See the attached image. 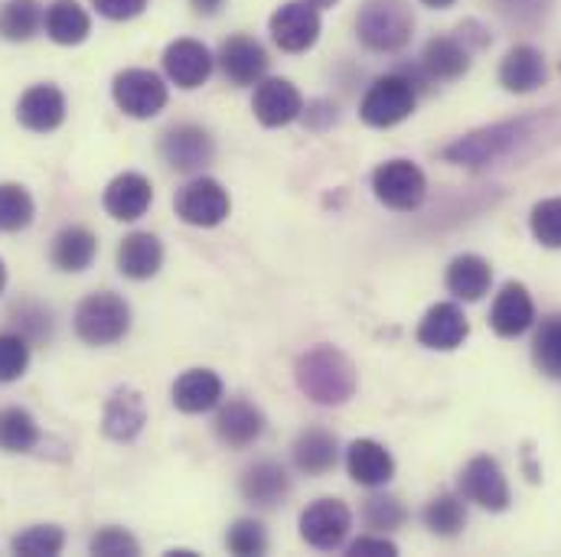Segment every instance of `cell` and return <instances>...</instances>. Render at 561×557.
<instances>
[{
	"mask_svg": "<svg viewBox=\"0 0 561 557\" xmlns=\"http://www.w3.org/2000/svg\"><path fill=\"white\" fill-rule=\"evenodd\" d=\"M297 385L317 405H343L356 392V369L340 349L317 346L297 359Z\"/></svg>",
	"mask_w": 561,
	"mask_h": 557,
	"instance_id": "cell-1",
	"label": "cell"
},
{
	"mask_svg": "<svg viewBox=\"0 0 561 557\" xmlns=\"http://www.w3.org/2000/svg\"><path fill=\"white\" fill-rule=\"evenodd\" d=\"M356 33L373 53H399L415 33V16L405 0H366L356 16Z\"/></svg>",
	"mask_w": 561,
	"mask_h": 557,
	"instance_id": "cell-2",
	"label": "cell"
},
{
	"mask_svg": "<svg viewBox=\"0 0 561 557\" xmlns=\"http://www.w3.org/2000/svg\"><path fill=\"white\" fill-rule=\"evenodd\" d=\"M131 329V306L112 290L89 293L76 310V333L89 346H112Z\"/></svg>",
	"mask_w": 561,
	"mask_h": 557,
	"instance_id": "cell-3",
	"label": "cell"
},
{
	"mask_svg": "<svg viewBox=\"0 0 561 557\" xmlns=\"http://www.w3.org/2000/svg\"><path fill=\"white\" fill-rule=\"evenodd\" d=\"M415 105H419L415 82L402 72H392L369 85V92L359 105V118L369 128H396L415 112Z\"/></svg>",
	"mask_w": 561,
	"mask_h": 557,
	"instance_id": "cell-4",
	"label": "cell"
},
{
	"mask_svg": "<svg viewBox=\"0 0 561 557\" xmlns=\"http://www.w3.org/2000/svg\"><path fill=\"white\" fill-rule=\"evenodd\" d=\"M376 199L396 212H415L427 196V179L412 160H389L373 173Z\"/></svg>",
	"mask_w": 561,
	"mask_h": 557,
	"instance_id": "cell-5",
	"label": "cell"
},
{
	"mask_svg": "<svg viewBox=\"0 0 561 557\" xmlns=\"http://www.w3.org/2000/svg\"><path fill=\"white\" fill-rule=\"evenodd\" d=\"M112 98L128 118H153L167 108V85L150 69H125L112 82Z\"/></svg>",
	"mask_w": 561,
	"mask_h": 557,
	"instance_id": "cell-6",
	"label": "cell"
},
{
	"mask_svg": "<svg viewBox=\"0 0 561 557\" xmlns=\"http://www.w3.org/2000/svg\"><path fill=\"white\" fill-rule=\"evenodd\" d=\"M173 209L186 225L213 229V225L226 222V216H229V193L222 189V183H216L209 176H199V179H190L176 193Z\"/></svg>",
	"mask_w": 561,
	"mask_h": 557,
	"instance_id": "cell-7",
	"label": "cell"
},
{
	"mask_svg": "<svg viewBox=\"0 0 561 557\" xmlns=\"http://www.w3.org/2000/svg\"><path fill=\"white\" fill-rule=\"evenodd\" d=\"M526 135V121H506V125H493L483 131H473L467 138H460L457 143H450L444 150V156L450 163H467V166H483L496 156H503L506 150H513Z\"/></svg>",
	"mask_w": 561,
	"mask_h": 557,
	"instance_id": "cell-8",
	"label": "cell"
},
{
	"mask_svg": "<svg viewBox=\"0 0 561 557\" xmlns=\"http://www.w3.org/2000/svg\"><path fill=\"white\" fill-rule=\"evenodd\" d=\"M353 529V515L340 499H317L300 515V538L317 552H333L346 542Z\"/></svg>",
	"mask_w": 561,
	"mask_h": 557,
	"instance_id": "cell-9",
	"label": "cell"
},
{
	"mask_svg": "<svg viewBox=\"0 0 561 557\" xmlns=\"http://www.w3.org/2000/svg\"><path fill=\"white\" fill-rule=\"evenodd\" d=\"M460 492L463 499L477 502L480 509H490V512H506L510 502H513V492H510V483L500 469V463L493 456H477L463 466L460 473Z\"/></svg>",
	"mask_w": 561,
	"mask_h": 557,
	"instance_id": "cell-10",
	"label": "cell"
},
{
	"mask_svg": "<svg viewBox=\"0 0 561 557\" xmlns=\"http://www.w3.org/2000/svg\"><path fill=\"white\" fill-rule=\"evenodd\" d=\"M320 36V13L307 0H290L272 16V39L284 53H307Z\"/></svg>",
	"mask_w": 561,
	"mask_h": 557,
	"instance_id": "cell-11",
	"label": "cell"
},
{
	"mask_svg": "<svg viewBox=\"0 0 561 557\" xmlns=\"http://www.w3.org/2000/svg\"><path fill=\"white\" fill-rule=\"evenodd\" d=\"M216 153V143L213 138L196 128V125H176L170 128L163 140H160V156L170 170H180V173H190V170H199L213 160Z\"/></svg>",
	"mask_w": 561,
	"mask_h": 557,
	"instance_id": "cell-12",
	"label": "cell"
},
{
	"mask_svg": "<svg viewBox=\"0 0 561 557\" xmlns=\"http://www.w3.org/2000/svg\"><path fill=\"white\" fill-rule=\"evenodd\" d=\"M219 66L232 85H259L268 72V53L252 36H232L219 49Z\"/></svg>",
	"mask_w": 561,
	"mask_h": 557,
	"instance_id": "cell-13",
	"label": "cell"
},
{
	"mask_svg": "<svg viewBox=\"0 0 561 557\" xmlns=\"http://www.w3.org/2000/svg\"><path fill=\"white\" fill-rule=\"evenodd\" d=\"M533 323H536V303H533L526 283L510 280V283L496 293L493 310H490V326H493V333L503 336V339H516V336H523Z\"/></svg>",
	"mask_w": 561,
	"mask_h": 557,
	"instance_id": "cell-14",
	"label": "cell"
},
{
	"mask_svg": "<svg viewBox=\"0 0 561 557\" xmlns=\"http://www.w3.org/2000/svg\"><path fill=\"white\" fill-rule=\"evenodd\" d=\"M467 336H470V323L457 303H434L419 326L421 346L437 349V352H450V349L463 346Z\"/></svg>",
	"mask_w": 561,
	"mask_h": 557,
	"instance_id": "cell-15",
	"label": "cell"
},
{
	"mask_svg": "<svg viewBox=\"0 0 561 557\" xmlns=\"http://www.w3.org/2000/svg\"><path fill=\"white\" fill-rule=\"evenodd\" d=\"M163 69H167L173 85L199 89L213 76V56L196 39H176L163 49Z\"/></svg>",
	"mask_w": 561,
	"mask_h": 557,
	"instance_id": "cell-16",
	"label": "cell"
},
{
	"mask_svg": "<svg viewBox=\"0 0 561 557\" xmlns=\"http://www.w3.org/2000/svg\"><path fill=\"white\" fill-rule=\"evenodd\" d=\"M16 118L26 131L36 135H49L66 121V95L56 85H33L23 92L20 105H16Z\"/></svg>",
	"mask_w": 561,
	"mask_h": 557,
	"instance_id": "cell-17",
	"label": "cell"
},
{
	"mask_svg": "<svg viewBox=\"0 0 561 557\" xmlns=\"http://www.w3.org/2000/svg\"><path fill=\"white\" fill-rule=\"evenodd\" d=\"M252 108H255V118L265 128H284L294 118H300L304 98H300V92L287 79H262L259 89H255Z\"/></svg>",
	"mask_w": 561,
	"mask_h": 557,
	"instance_id": "cell-18",
	"label": "cell"
},
{
	"mask_svg": "<svg viewBox=\"0 0 561 557\" xmlns=\"http://www.w3.org/2000/svg\"><path fill=\"white\" fill-rule=\"evenodd\" d=\"M105 212L118 222H138L153 202V186L144 173H122L105 189Z\"/></svg>",
	"mask_w": 561,
	"mask_h": 557,
	"instance_id": "cell-19",
	"label": "cell"
},
{
	"mask_svg": "<svg viewBox=\"0 0 561 557\" xmlns=\"http://www.w3.org/2000/svg\"><path fill=\"white\" fill-rule=\"evenodd\" d=\"M222 402V379L209 369H190L173 382V408L183 415L213 411Z\"/></svg>",
	"mask_w": 561,
	"mask_h": 557,
	"instance_id": "cell-20",
	"label": "cell"
},
{
	"mask_svg": "<svg viewBox=\"0 0 561 557\" xmlns=\"http://www.w3.org/2000/svg\"><path fill=\"white\" fill-rule=\"evenodd\" d=\"M546 56L536 46H513L500 66V85L516 95H529L539 85H546Z\"/></svg>",
	"mask_w": 561,
	"mask_h": 557,
	"instance_id": "cell-21",
	"label": "cell"
},
{
	"mask_svg": "<svg viewBox=\"0 0 561 557\" xmlns=\"http://www.w3.org/2000/svg\"><path fill=\"white\" fill-rule=\"evenodd\" d=\"M265 430V415L242 402V398H232L229 405L219 408V418H216V433L226 446L232 450H245L249 443H255Z\"/></svg>",
	"mask_w": 561,
	"mask_h": 557,
	"instance_id": "cell-22",
	"label": "cell"
},
{
	"mask_svg": "<svg viewBox=\"0 0 561 557\" xmlns=\"http://www.w3.org/2000/svg\"><path fill=\"white\" fill-rule=\"evenodd\" d=\"M346 469L350 476L359 483V486H386L392 476H396V460L392 453L376 443V440H356L350 450H346Z\"/></svg>",
	"mask_w": 561,
	"mask_h": 557,
	"instance_id": "cell-23",
	"label": "cell"
},
{
	"mask_svg": "<svg viewBox=\"0 0 561 557\" xmlns=\"http://www.w3.org/2000/svg\"><path fill=\"white\" fill-rule=\"evenodd\" d=\"M147 423V408L144 398L135 388H115L108 405H105V418H102V430L112 440H135Z\"/></svg>",
	"mask_w": 561,
	"mask_h": 557,
	"instance_id": "cell-24",
	"label": "cell"
},
{
	"mask_svg": "<svg viewBox=\"0 0 561 557\" xmlns=\"http://www.w3.org/2000/svg\"><path fill=\"white\" fill-rule=\"evenodd\" d=\"M95 255H99V239H95L89 229H82V225L62 229V232L53 239V252H49L53 265H56L59 271H66V275H79V271L92 268Z\"/></svg>",
	"mask_w": 561,
	"mask_h": 557,
	"instance_id": "cell-25",
	"label": "cell"
},
{
	"mask_svg": "<svg viewBox=\"0 0 561 557\" xmlns=\"http://www.w3.org/2000/svg\"><path fill=\"white\" fill-rule=\"evenodd\" d=\"M163 265V245L150 232H135L118 245V271L131 280H150Z\"/></svg>",
	"mask_w": 561,
	"mask_h": 557,
	"instance_id": "cell-26",
	"label": "cell"
},
{
	"mask_svg": "<svg viewBox=\"0 0 561 557\" xmlns=\"http://www.w3.org/2000/svg\"><path fill=\"white\" fill-rule=\"evenodd\" d=\"M493 283V268L480 258V255H457L447 268V290L457 300H483V293H490Z\"/></svg>",
	"mask_w": 561,
	"mask_h": 557,
	"instance_id": "cell-27",
	"label": "cell"
},
{
	"mask_svg": "<svg viewBox=\"0 0 561 557\" xmlns=\"http://www.w3.org/2000/svg\"><path fill=\"white\" fill-rule=\"evenodd\" d=\"M421 66L431 79H440V82H450V79H460L467 69H470V53L460 46V39L454 36H437L424 46V56H421Z\"/></svg>",
	"mask_w": 561,
	"mask_h": 557,
	"instance_id": "cell-28",
	"label": "cell"
},
{
	"mask_svg": "<svg viewBox=\"0 0 561 557\" xmlns=\"http://www.w3.org/2000/svg\"><path fill=\"white\" fill-rule=\"evenodd\" d=\"M294 463L307 476H323L336 466V437L327 430H304L294 443Z\"/></svg>",
	"mask_w": 561,
	"mask_h": 557,
	"instance_id": "cell-29",
	"label": "cell"
},
{
	"mask_svg": "<svg viewBox=\"0 0 561 557\" xmlns=\"http://www.w3.org/2000/svg\"><path fill=\"white\" fill-rule=\"evenodd\" d=\"M46 33L59 46H79L92 33V20L76 0H56L46 10Z\"/></svg>",
	"mask_w": 561,
	"mask_h": 557,
	"instance_id": "cell-30",
	"label": "cell"
},
{
	"mask_svg": "<svg viewBox=\"0 0 561 557\" xmlns=\"http://www.w3.org/2000/svg\"><path fill=\"white\" fill-rule=\"evenodd\" d=\"M290 479L280 469L278 463H255L252 469H245L242 476V496L255 506H278L280 499L287 496Z\"/></svg>",
	"mask_w": 561,
	"mask_h": 557,
	"instance_id": "cell-31",
	"label": "cell"
},
{
	"mask_svg": "<svg viewBox=\"0 0 561 557\" xmlns=\"http://www.w3.org/2000/svg\"><path fill=\"white\" fill-rule=\"evenodd\" d=\"M43 23L39 0H7L0 7V36L10 43H26Z\"/></svg>",
	"mask_w": 561,
	"mask_h": 557,
	"instance_id": "cell-32",
	"label": "cell"
},
{
	"mask_svg": "<svg viewBox=\"0 0 561 557\" xmlns=\"http://www.w3.org/2000/svg\"><path fill=\"white\" fill-rule=\"evenodd\" d=\"M39 443V427L30 411L3 408L0 411V450L3 453H30Z\"/></svg>",
	"mask_w": 561,
	"mask_h": 557,
	"instance_id": "cell-33",
	"label": "cell"
},
{
	"mask_svg": "<svg viewBox=\"0 0 561 557\" xmlns=\"http://www.w3.org/2000/svg\"><path fill=\"white\" fill-rule=\"evenodd\" d=\"M36 216V202L20 183H0V232H23Z\"/></svg>",
	"mask_w": 561,
	"mask_h": 557,
	"instance_id": "cell-34",
	"label": "cell"
},
{
	"mask_svg": "<svg viewBox=\"0 0 561 557\" xmlns=\"http://www.w3.org/2000/svg\"><path fill=\"white\" fill-rule=\"evenodd\" d=\"M533 359H536L539 372L561 382V313H552L549 320H542V326L533 339Z\"/></svg>",
	"mask_w": 561,
	"mask_h": 557,
	"instance_id": "cell-35",
	"label": "cell"
},
{
	"mask_svg": "<svg viewBox=\"0 0 561 557\" xmlns=\"http://www.w3.org/2000/svg\"><path fill=\"white\" fill-rule=\"evenodd\" d=\"M424 525L440 538H454L467 525V509L457 496H437L424 509Z\"/></svg>",
	"mask_w": 561,
	"mask_h": 557,
	"instance_id": "cell-36",
	"label": "cell"
},
{
	"mask_svg": "<svg viewBox=\"0 0 561 557\" xmlns=\"http://www.w3.org/2000/svg\"><path fill=\"white\" fill-rule=\"evenodd\" d=\"M62 545H66V535L56 525H33L10 542L13 555L20 557H56L62 552Z\"/></svg>",
	"mask_w": 561,
	"mask_h": 557,
	"instance_id": "cell-37",
	"label": "cell"
},
{
	"mask_svg": "<svg viewBox=\"0 0 561 557\" xmlns=\"http://www.w3.org/2000/svg\"><path fill=\"white\" fill-rule=\"evenodd\" d=\"M10 323H13V329H16L23 339H30V343H46V339L53 336V313H49L46 306L33 303V300L13 303Z\"/></svg>",
	"mask_w": 561,
	"mask_h": 557,
	"instance_id": "cell-38",
	"label": "cell"
},
{
	"mask_svg": "<svg viewBox=\"0 0 561 557\" xmlns=\"http://www.w3.org/2000/svg\"><path fill=\"white\" fill-rule=\"evenodd\" d=\"M30 369V339L20 333H0V382L10 385Z\"/></svg>",
	"mask_w": 561,
	"mask_h": 557,
	"instance_id": "cell-39",
	"label": "cell"
},
{
	"mask_svg": "<svg viewBox=\"0 0 561 557\" xmlns=\"http://www.w3.org/2000/svg\"><path fill=\"white\" fill-rule=\"evenodd\" d=\"M529 225H533V235L539 245L546 248H561V196L556 199H542L533 216H529Z\"/></svg>",
	"mask_w": 561,
	"mask_h": 557,
	"instance_id": "cell-40",
	"label": "cell"
},
{
	"mask_svg": "<svg viewBox=\"0 0 561 557\" xmlns=\"http://www.w3.org/2000/svg\"><path fill=\"white\" fill-rule=\"evenodd\" d=\"M229 552L232 555L252 557V555H265L268 548V535L262 529V522H252V519H239L232 529H229V538H226Z\"/></svg>",
	"mask_w": 561,
	"mask_h": 557,
	"instance_id": "cell-41",
	"label": "cell"
},
{
	"mask_svg": "<svg viewBox=\"0 0 561 557\" xmlns=\"http://www.w3.org/2000/svg\"><path fill=\"white\" fill-rule=\"evenodd\" d=\"M363 515H366V525L369 529H379V532H392V529L405 525V519H409L405 506L396 496H373L366 502V512Z\"/></svg>",
	"mask_w": 561,
	"mask_h": 557,
	"instance_id": "cell-42",
	"label": "cell"
},
{
	"mask_svg": "<svg viewBox=\"0 0 561 557\" xmlns=\"http://www.w3.org/2000/svg\"><path fill=\"white\" fill-rule=\"evenodd\" d=\"M92 555L99 557H135L140 555V545L135 542V535H128L125 529H102L92 538Z\"/></svg>",
	"mask_w": 561,
	"mask_h": 557,
	"instance_id": "cell-43",
	"label": "cell"
},
{
	"mask_svg": "<svg viewBox=\"0 0 561 557\" xmlns=\"http://www.w3.org/2000/svg\"><path fill=\"white\" fill-rule=\"evenodd\" d=\"M92 3L108 20H135L147 7V0H92Z\"/></svg>",
	"mask_w": 561,
	"mask_h": 557,
	"instance_id": "cell-44",
	"label": "cell"
},
{
	"mask_svg": "<svg viewBox=\"0 0 561 557\" xmlns=\"http://www.w3.org/2000/svg\"><path fill=\"white\" fill-rule=\"evenodd\" d=\"M350 555L353 557H396L399 555V548H396V542H389V538H356L353 545H350Z\"/></svg>",
	"mask_w": 561,
	"mask_h": 557,
	"instance_id": "cell-45",
	"label": "cell"
},
{
	"mask_svg": "<svg viewBox=\"0 0 561 557\" xmlns=\"http://www.w3.org/2000/svg\"><path fill=\"white\" fill-rule=\"evenodd\" d=\"M222 3H226V0H193V7H196L199 13H216Z\"/></svg>",
	"mask_w": 561,
	"mask_h": 557,
	"instance_id": "cell-46",
	"label": "cell"
},
{
	"mask_svg": "<svg viewBox=\"0 0 561 557\" xmlns=\"http://www.w3.org/2000/svg\"><path fill=\"white\" fill-rule=\"evenodd\" d=\"M424 7H431V10H447V7H454L457 0H421Z\"/></svg>",
	"mask_w": 561,
	"mask_h": 557,
	"instance_id": "cell-47",
	"label": "cell"
},
{
	"mask_svg": "<svg viewBox=\"0 0 561 557\" xmlns=\"http://www.w3.org/2000/svg\"><path fill=\"white\" fill-rule=\"evenodd\" d=\"M310 7H317V10H323V7H333L336 0H307Z\"/></svg>",
	"mask_w": 561,
	"mask_h": 557,
	"instance_id": "cell-48",
	"label": "cell"
},
{
	"mask_svg": "<svg viewBox=\"0 0 561 557\" xmlns=\"http://www.w3.org/2000/svg\"><path fill=\"white\" fill-rule=\"evenodd\" d=\"M3 287H7V268H3V262H0V293H3Z\"/></svg>",
	"mask_w": 561,
	"mask_h": 557,
	"instance_id": "cell-49",
	"label": "cell"
}]
</instances>
